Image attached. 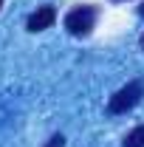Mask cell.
I'll use <instances>...</instances> for the list:
<instances>
[{
	"instance_id": "6da1fadb",
	"label": "cell",
	"mask_w": 144,
	"mask_h": 147,
	"mask_svg": "<svg viewBox=\"0 0 144 147\" xmlns=\"http://www.w3.org/2000/svg\"><path fill=\"white\" fill-rule=\"evenodd\" d=\"M144 99V79H130L127 85H122L119 91L110 96L108 102V110L113 116H119V113H127V110H133L139 102Z\"/></svg>"
},
{
	"instance_id": "7a4b0ae2",
	"label": "cell",
	"mask_w": 144,
	"mask_h": 147,
	"mask_svg": "<svg viewBox=\"0 0 144 147\" xmlns=\"http://www.w3.org/2000/svg\"><path fill=\"white\" fill-rule=\"evenodd\" d=\"M93 26H96V6H90V3H82L65 14V28L73 37H88Z\"/></svg>"
},
{
	"instance_id": "3957f363",
	"label": "cell",
	"mask_w": 144,
	"mask_h": 147,
	"mask_svg": "<svg viewBox=\"0 0 144 147\" xmlns=\"http://www.w3.org/2000/svg\"><path fill=\"white\" fill-rule=\"evenodd\" d=\"M57 20V9L54 6H40L37 11H31L28 14V20H26V28L31 31V34H37V31H45V28H51Z\"/></svg>"
},
{
	"instance_id": "277c9868",
	"label": "cell",
	"mask_w": 144,
	"mask_h": 147,
	"mask_svg": "<svg viewBox=\"0 0 144 147\" xmlns=\"http://www.w3.org/2000/svg\"><path fill=\"white\" fill-rule=\"evenodd\" d=\"M122 147H144V125H136V127L122 139Z\"/></svg>"
},
{
	"instance_id": "5b68a950",
	"label": "cell",
	"mask_w": 144,
	"mask_h": 147,
	"mask_svg": "<svg viewBox=\"0 0 144 147\" xmlns=\"http://www.w3.org/2000/svg\"><path fill=\"white\" fill-rule=\"evenodd\" d=\"M42 147H65V136H62V133H54Z\"/></svg>"
},
{
	"instance_id": "8992f818",
	"label": "cell",
	"mask_w": 144,
	"mask_h": 147,
	"mask_svg": "<svg viewBox=\"0 0 144 147\" xmlns=\"http://www.w3.org/2000/svg\"><path fill=\"white\" fill-rule=\"evenodd\" d=\"M139 14H141V17H144V0H141V6H139Z\"/></svg>"
},
{
	"instance_id": "52a82bcc",
	"label": "cell",
	"mask_w": 144,
	"mask_h": 147,
	"mask_svg": "<svg viewBox=\"0 0 144 147\" xmlns=\"http://www.w3.org/2000/svg\"><path fill=\"white\" fill-rule=\"evenodd\" d=\"M139 45H141V51H144V34H141V40H139Z\"/></svg>"
},
{
	"instance_id": "ba28073f",
	"label": "cell",
	"mask_w": 144,
	"mask_h": 147,
	"mask_svg": "<svg viewBox=\"0 0 144 147\" xmlns=\"http://www.w3.org/2000/svg\"><path fill=\"white\" fill-rule=\"evenodd\" d=\"M0 6H3V0H0Z\"/></svg>"
}]
</instances>
